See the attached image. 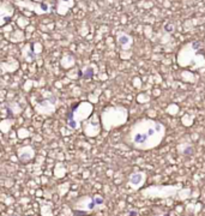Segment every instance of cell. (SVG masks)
Here are the masks:
<instances>
[{
  "label": "cell",
  "instance_id": "cell-1",
  "mask_svg": "<svg viewBox=\"0 0 205 216\" xmlns=\"http://www.w3.org/2000/svg\"><path fill=\"white\" fill-rule=\"evenodd\" d=\"M166 137V126L154 119H140L130 127L124 142L136 150H151L157 148Z\"/></svg>",
  "mask_w": 205,
  "mask_h": 216
},
{
  "label": "cell",
  "instance_id": "cell-2",
  "mask_svg": "<svg viewBox=\"0 0 205 216\" xmlns=\"http://www.w3.org/2000/svg\"><path fill=\"white\" fill-rule=\"evenodd\" d=\"M104 207V198L101 196H84L71 204L76 216H89Z\"/></svg>",
  "mask_w": 205,
  "mask_h": 216
},
{
  "label": "cell",
  "instance_id": "cell-3",
  "mask_svg": "<svg viewBox=\"0 0 205 216\" xmlns=\"http://www.w3.org/2000/svg\"><path fill=\"white\" fill-rule=\"evenodd\" d=\"M91 113H92L91 103L89 102L74 103L71 106V108L68 109V112L66 114V124L72 130L79 128L82 121L88 119V116H90Z\"/></svg>",
  "mask_w": 205,
  "mask_h": 216
},
{
  "label": "cell",
  "instance_id": "cell-4",
  "mask_svg": "<svg viewBox=\"0 0 205 216\" xmlns=\"http://www.w3.org/2000/svg\"><path fill=\"white\" fill-rule=\"evenodd\" d=\"M127 120V109L124 107H107L101 114V122L104 130L118 127Z\"/></svg>",
  "mask_w": 205,
  "mask_h": 216
},
{
  "label": "cell",
  "instance_id": "cell-5",
  "mask_svg": "<svg viewBox=\"0 0 205 216\" xmlns=\"http://www.w3.org/2000/svg\"><path fill=\"white\" fill-rule=\"evenodd\" d=\"M145 180H146V174L144 172L138 171V172H134V173H132V174L130 175L128 184H130V186H131L132 189L139 190L143 185H144Z\"/></svg>",
  "mask_w": 205,
  "mask_h": 216
},
{
  "label": "cell",
  "instance_id": "cell-6",
  "mask_svg": "<svg viewBox=\"0 0 205 216\" xmlns=\"http://www.w3.org/2000/svg\"><path fill=\"white\" fill-rule=\"evenodd\" d=\"M151 190L156 191L155 195H152L151 197H160V198H162V197H169L172 195H174L178 191V187H172V186H155V187H150Z\"/></svg>",
  "mask_w": 205,
  "mask_h": 216
},
{
  "label": "cell",
  "instance_id": "cell-7",
  "mask_svg": "<svg viewBox=\"0 0 205 216\" xmlns=\"http://www.w3.org/2000/svg\"><path fill=\"white\" fill-rule=\"evenodd\" d=\"M34 157V150L30 146H24L22 149L18 150V158L22 162H28Z\"/></svg>",
  "mask_w": 205,
  "mask_h": 216
},
{
  "label": "cell",
  "instance_id": "cell-8",
  "mask_svg": "<svg viewBox=\"0 0 205 216\" xmlns=\"http://www.w3.org/2000/svg\"><path fill=\"white\" fill-rule=\"evenodd\" d=\"M1 25H5L6 24V21L10 19V18L12 17V15H13V9H12V6L4 3L1 5Z\"/></svg>",
  "mask_w": 205,
  "mask_h": 216
},
{
  "label": "cell",
  "instance_id": "cell-9",
  "mask_svg": "<svg viewBox=\"0 0 205 216\" xmlns=\"http://www.w3.org/2000/svg\"><path fill=\"white\" fill-rule=\"evenodd\" d=\"M72 6H73V0H59L57 11H58L59 15L64 16V15L67 13V11L70 10Z\"/></svg>",
  "mask_w": 205,
  "mask_h": 216
},
{
  "label": "cell",
  "instance_id": "cell-10",
  "mask_svg": "<svg viewBox=\"0 0 205 216\" xmlns=\"http://www.w3.org/2000/svg\"><path fill=\"white\" fill-rule=\"evenodd\" d=\"M118 42L124 49H128L132 45V37L126 34H119L118 35Z\"/></svg>",
  "mask_w": 205,
  "mask_h": 216
},
{
  "label": "cell",
  "instance_id": "cell-11",
  "mask_svg": "<svg viewBox=\"0 0 205 216\" xmlns=\"http://www.w3.org/2000/svg\"><path fill=\"white\" fill-rule=\"evenodd\" d=\"M94 73H95V72H94V70H92V67H88V69H85L83 77H84L85 79H91L92 76H94Z\"/></svg>",
  "mask_w": 205,
  "mask_h": 216
},
{
  "label": "cell",
  "instance_id": "cell-12",
  "mask_svg": "<svg viewBox=\"0 0 205 216\" xmlns=\"http://www.w3.org/2000/svg\"><path fill=\"white\" fill-rule=\"evenodd\" d=\"M192 152H193V145H191V144H188L187 148L182 150V154H184V155H186V156H190Z\"/></svg>",
  "mask_w": 205,
  "mask_h": 216
}]
</instances>
